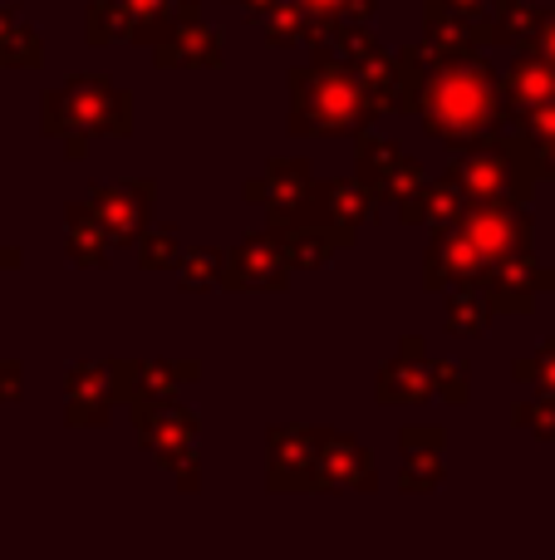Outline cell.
<instances>
[{
    "instance_id": "1",
    "label": "cell",
    "mask_w": 555,
    "mask_h": 560,
    "mask_svg": "<svg viewBox=\"0 0 555 560\" xmlns=\"http://www.w3.org/2000/svg\"><path fill=\"white\" fill-rule=\"evenodd\" d=\"M399 114H418L423 133L458 153L507 128L501 74L477 49H438L423 39L399 49Z\"/></svg>"
},
{
    "instance_id": "2",
    "label": "cell",
    "mask_w": 555,
    "mask_h": 560,
    "mask_svg": "<svg viewBox=\"0 0 555 560\" xmlns=\"http://www.w3.org/2000/svg\"><path fill=\"white\" fill-rule=\"evenodd\" d=\"M379 104L364 94V84L340 65L324 35L315 39L310 65L291 69V133L300 138H334V133H364L379 124Z\"/></svg>"
},
{
    "instance_id": "3",
    "label": "cell",
    "mask_w": 555,
    "mask_h": 560,
    "mask_svg": "<svg viewBox=\"0 0 555 560\" xmlns=\"http://www.w3.org/2000/svg\"><path fill=\"white\" fill-rule=\"evenodd\" d=\"M45 138H128L133 133V94L108 74H74L49 89L39 104Z\"/></svg>"
},
{
    "instance_id": "4",
    "label": "cell",
    "mask_w": 555,
    "mask_h": 560,
    "mask_svg": "<svg viewBox=\"0 0 555 560\" xmlns=\"http://www.w3.org/2000/svg\"><path fill=\"white\" fill-rule=\"evenodd\" d=\"M448 177L462 187L468 202H531L541 167H536V148L521 133L501 128V133L482 138V143L458 148V163L448 167Z\"/></svg>"
},
{
    "instance_id": "5",
    "label": "cell",
    "mask_w": 555,
    "mask_h": 560,
    "mask_svg": "<svg viewBox=\"0 0 555 560\" xmlns=\"http://www.w3.org/2000/svg\"><path fill=\"white\" fill-rule=\"evenodd\" d=\"M246 202L265 207L271 232H295L305 222H320V177L305 158H271L265 173L246 183Z\"/></svg>"
},
{
    "instance_id": "6",
    "label": "cell",
    "mask_w": 555,
    "mask_h": 560,
    "mask_svg": "<svg viewBox=\"0 0 555 560\" xmlns=\"http://www.w3.org/2000/svg\"><path fill=\"white\" fill-rule=\"evenodd\" d=\"M324 45L364 84V94L379 104V114H399V55L383 49L369 35V25H334V30H324Z\"/></svg>"
},
{
    "instance_id": "7",
    "label": "cell",
    "mask_w": 555,
    "mask_h": 560,
    "mask_svg": "<svg viewBox=\"0 0 555 560\" xmlns=\"http://www.w3.org/2000/svg\"><path fill=\"white\" fill-rule=\"evenodd\" d=\"M458 232L477 246V256L492 266L511 261V256L531 252V236H536V222H531L527 202H468L458 217Z\"/></svg>"
},
{
    "instance_id": "8",
    "label": "cell",
    "mask_w": 555,
    "mask_h": 560,
    "mask_svg": "<svg viewBox=\"0 0 555 560\" xmlns=\"http://www.w3.org/2000/svg\"><path fill=\"white\" fill-rule=\"evenodd\" d=\"M354 177L369 187L379 207H399L428 173H423L418 158H409L393 138H379L364 128V133H354Z\"/></svg>"
},
{
    "instance_id": "9",
    "label": "cell",
    "mask_w": 555,
    "mask_h": 560,
    "mask_svg": "<svg viewBox=\"0 0 555 560\" xmlns=\"http://www.w3.org/2000/svg\"><path fill=\"white\" fill-rule=\"evenodd\" d=\"M108 374H114V404H128V413H133V408L177 398V388L192 384L202 369H197V359H173V364H163V359H108Z\"/></svg>"
},
{
    "instance_id": "10",
    "label": "cell",
    "mask_w": 555,
    "mask_h": 560,
    "mask_svg": "<svg viewBox=\"0 0 555 560\" xmlns=\"http://www.w3.org/2000/svg\"><path fill=\"white\" fill-rule=\"evenodd\" d=\"M153 202H157V183L133 177V183H98L88 187V212L94 222L108 232L114 246H133L143 236V226L153 222Z\"/></svg>"
},
{
    "instance_id": "11",
    "label": "cell",
    "mask_w": 555,
    "mask_h": 560,
    "mask_svg": "<svg viewBox=\"0 0 555 560\" xmlns=\"http://www.w3.org/2000/svg\"><path fill=\"white\" fill-rule=\"evenodd\" d=\"M133 428H138V443L157 457L163 472H173V467L197 457V418H192V408H182L177 398L133 408Z\"/></svg>"
},
{
    "instance_id": "12",
    "label": "cell",
    "mask_w": 555,
    "mask_h": 560,
    "mask_svg": "<svg viewBox=\"0 0 555 560\" xmlns=\"http://www.w3.org/2000/svg\"><path fill=\"white\" fill-rule=\"evenodd\" d=\"M551 290H555V271L546 261H536V252H521L482 276V295H487L492 315H531L536 300L551 295Z\"/></svg>"
},
{
    "instance_id": "13",
    "label": "cell",
    "mask_w": 555,
    "mask_h": 560,
    "mask_svg": "<svg viewBox=\"0 0 555 560\" xmlns=\"http://www.w3.org/2000/svg\"><path fill=\"white\" fill-rule=\"evenodd\" d=\"M291 285V261L281 252V236L265 232L241 236V246L222 256V290H285Z\"/></svg>"
},
{
    "instance_id": "14",
    "label": "cell",
    "mask_w": 555,
    "mask_h": 560,
    "mask_svg": "<svg viewBox=\"0 0 555 560\" xmlns=\"http://www.w3.org/2000/svg\"><path fill=\"white\" fill-rule=\"evenodd\" d=\"M379 487V467L374 453L350 433H330L320 428V447H315V492H374Z\"/></svg>"
},
{
    "instance_id": "15",
    "label": "cell",
    "mask_w": 555,
    "mask_h": 560,
    "mask_svg": "<svg viewBox=\"0 0 555 560\" xmlns=\"http://www.w3.org/2000/svg\"><path fill=\"white\" fill-rule=\"evenodd\" d=\"M315 447L320 433L305 423H281L265 433V487L271 492H315Z\"/></svg>"
},
{
    "instance_id": "16",
    "label": "cell",
    "mask_w": 555,
    "mask_h": 560,
    "mask_svg": "<svg viewBox=\"0 0 555 560\" xmlns=\"http://www.w3.org/2000/svg\"><path fill=\"white\" fill-rule=\"evenodd\" d=\"M487 261L477 256V246L458 232V222L428 226V252H423V290H452V285H482Z\"/></svg>"
},
{
    "instance_id": "17",
    "label": "cell",
    "mask_w": 555,
    "mask_h": 560,
    "mask_svg": "<svg viewBox=\"0 0 555 560\" xmlns=\"http://www.w3.org/2000/svg\"><path fill=\"white\" fill-rule=\"evenodd\" d=\"M383 408H413V404H428L433 398V359L428 345L418 335H409L399 345V354L379 369V384H374Z\"/></svg>"
},
{
    "instance_id": "18",
    "label": "cell",
    "mask_w": 555,
    "mask_h": 560,
    "mask_svg": "<svg viewBox=\"0 0 555 560\" xmlns=\"http://www.w3.org/2000/svg\"><path fill=\"white\" fill-rule=\"evenodd\" d=\"M222 59H226L222 55V35H216L197 10H187L182 20H173V30L153 45V65L157 69H216Z\"/></svg>"
},
{
    "instance_id": "19",
    "label": "cell",
    "mask_w": 555,
    "mask_h": 560,
    "mask_svg": "<svg viewBox=\"0 0 555 560\" xmlns=\"http://www.w3.org/2000/svg\"><path fill=\"white\" fill-rule=\"evenodd\" d=\"M114 418V374L104 364L79 359L64 374V423L69 428H104Z\"/></svg>"
},
{
    "instance_id": "20",
    "label": "cell",
    "mask_w": 555,
    "mask_h": 560,
    "mask_svg": "<svg viewBox=\"0 0 555 560\" xmlns=\"http://www.w3.org/2000/svg\"><path fill=\"white\" fill-rule=\"evenodd\" d=\"M399 447H403V492H413V497L438 492L448 433H442V428H428V423H409L399 433Z\"/></svg>"
},
{
    "instance_id": "21",
    "label": "cell",
    "mask_w": 555,
    "mask_h": 560,
    "mask_svg": "<svg viewBox=\"0 0 555 560\" xmlns=\"http://www.w3.org/2000/svg\"><path fill=\"white\" fill-rule=\"evenodd\" d=\"M501 98H507V118L527 114V108H541V104H555V65L531 45L517 49L507 79H501Z\"/></svg>"
},
{
    "instance_id": "22",
    "label": "cell",
    "mask_w": 555,
    "mask_h": 560,
    "mask_svg": "<svg viewBox=\"0 0 555 560\" xmlns=\"http://www.w3.org/2000/svg\"><path fill=\"white\" fill-rule=\"evenodd\" d=\"M374 217H379V202H374V192L359 177H330V183H320V222H330L334 232L354 236Z\"/></svg>"
},
{
    "instance_id": "23",
    "label": "cell",
    "mask_w": 555,
    "mask_h": 560,
    "mask_svg": "<svg viewBox=\"0 0 555 560\" xmlns=\"http://www.w3.org/2000/svg\"><path fill=\"white\" fill-rule=\"evenodd\" d=\"M462 207H468V197H462V187L452 183V177H438V183L423 177L399 202V222L403 226H448L462 217Z\"/></svg>"
},
{
    "instance_id": "24",
    "label": "cell",
    "mask_w": 555,
    "mask_h": 560,
    "mask_svg": "<svg viewBox=\"0 0 555 560\" xmlns=\"http://www.w3.org/2000/svg\"><path fill=\"white\" fill-rule=\"evenodd\" d=\"M281 236V252L291 261V271H315V266H330L340 252H350L354 236L334 232L330 222H305L295 232H275Z\"/></svg>"
},
{
    "instance_id": "25",
    "label": "cell",
    "mask_w": 555,
    "mask_h": 560,
    "mask_svg": "<svg viewBox=\"0 0 555 560\" xmlns=\"http://www.w3.org/2000/svg\"><path fill=\"white\" fill-rule=\"evenodd\" d=\"M64 246H69V261L84 266V271H104L108 256H114V242H108V232L94 222V212L84 202L64 207Z\"/></svg>"
},
{
    "instance_id": "26",
    "label": "cell",
    "mask_w": 555,
    "mask_h": 560,
    "mask_svg": "<svg viewBox=\"0 0 555 560\" xmlns=\"http://www.w3.org/2000/svg\"><path fill=\"white\" fill-rule=\"evenodd\" d=\"M423 39L438 49H487V25L438 5V0H423Z\"/></svg>"
},
{
    "instance_id": "27",
    "label": "cell",
    "mask_w": 555,
    "mask_h": 560,
    "mask_svg": "<svg viewBox=\"0 0 555 560\" xmlns=\"http://www.w3.org/2000/svg\"><path fill=\"white\" fill-rule=\"evenodd\" d=\"M541 5L536 0H492L487 10V45L501 49H527L536 39Z\"/></svg>"
},
{
    "instance_id": "28",
    "label": "cell",
    "mask_w": 555,
    "mask_h": 560,
    "mask_svg": "<svg viewBox=\"0 0 555 560\" xmlns=\"http://www.w3.org/2000/svg\"><path fill=\"white\" fill-rule=\"evenodd\" d=\"M442 325L458 339H482L492 329V305L482 285H452L442 290Z\"/></svg>"
},
{
    "instance_id": "29",
    "label": "cell",
    "mask_w": 555,
    "mask_h": 560,
    "mask_svg": "<svg viewBox=\"0 0 555 560\" xmlns=\"http://www.w3.org/2000/svg\"><path fill=\"white\" fill-rule=\"evenodd\" d=\"M256 30H261L265 39H271L275 49H295V45H315V39L324 35L320 25H315L310 15H305L300 0H275L271 10H265L261 20H256Z\"/></svg>"
},
{
    "instance_id": "30",
    "label": "cell",
    "mask_w": 555,
    "mask_h": 560,
    "mask_svg": "<svg viewBox=\"0 0 555 560\" xmlns=\"http://www.w3.org/2000/svg\"><path fill=\"white\" fill-rule=\"evenodd\" d=\"M123 5H128V39L153 49L173 30V20L197 10V0H123Z\"/></svg>"
},
{
    "instance_id": "31",
    "label": "cell",
    "mask_w": 555,
    "mask_h": 560,
    "mask_svg": "<svg viewBox=\"0 0 555 560\" xmlns=\"http://www.w3.org/2000/svg\"><path fill=\"white\" fill-rule=\"evenodd\" d=\"M45 65V39L20 20L15 5H0V69H35Z\"/></svg>"
},
{
    "instance_id": "32",
    "label": "cell",
    "mask_w": 555,
    "mask_h": 560,
    "mask_svg": "<svg viewBox=\"0 0 555 560\" xmlns=\"http://www.w3.org/2000/svg\"><path fill=\"white\" fill-rule=\"evenodd\" d=\"M133 252H138V266L143 271H177V261H182V232L177 226H153L147 222L143 226V236L133 242Z\"/></svg>"
},
{
    "instance_id": "33",
    "label": "cell",
    "mask_w": 555,
    "mask_h": 560,
    "mask_svg": "<svg viewBox=\"0 0 555 560\" xmlns=\"http://www.w3.org/2000/svg\"><path fill=\"white\" fill-rule=\"evenodd\" d=\"M177 280H182L187 295L222 290V252H206V246H197V252H182V261H177Z\"/></svg>"
},
{
    "instance_id": "34",
    "label": "cell",
    "mask_w": 555,
    "mask_h": 560,
    "mask_svg": "<svg viewBox=\"0 0 555 560\" xmlns=\"http://www.w3.org/2000/svg\"><path fill=\"white\" fill-rule=\"evenodd\" d=\"M84 35H88V45H118V39H128V5L123 0H94L84 15Z\"/></svg>"
},
{
    "instance_id": "35",
    "label": "cell",
    "mask_w": 555,
    "mask_h": 560,
    "mask_svg": "<svg viewBox=\"0 0 555 560\" xmlns=\"http://www.w3.org/2000/svg\"><path fill=\"white\" fill-rule=\"evenodd\" d=\"M300 5H305V15H310L320 30L369 25V15H374V0H300Z\"/></svg>"
},
{
    "instance_id": "36",
    "label": "cell",
    "mask_w": 555,
    "mask_h": 560,
    "mask_svg": "<svg viewBox=\"0 0 555 560\" xmlns=\"http://www.w3.org/2000/svg\"><path fill=\"white\" fill-rule=\"evenodd\" d=\"M433 398L452 408H462L472 398V378L462 359H433Z\"/></svg>"
},
{
    "instance_id": "37",
    "label": "cell",
    "mask_w": 555,
    "mask_h": 560,
    "mask_svg": "<svg viewBox=\"0 0 555 560\" xmlns=\"http://www.w3.org/2000/svg\"><path fill=\"white\" fill-rule=\"evenodd\" d=\"M511 378H517V384H531V388H546V394H555V335L536 349V354L517 359V364H511Z\"/></svg>"
},
{
    "instance_id": "38",
    "label": "cell",
    "mask_w": 555,
    "mask_h": 560,
    "mask_svg": "<svg viewBox=\"0 0 555 560\" xmlns=\"http://www.w3.org/2000/svg\"><path fill=\"white\" fill-rule=\"evenodd\" d=\"M511 423L551 443V438H555V394L536 388V398H531V404H517V408H511Z\"/></svg>"
},
{
    "instance_id": "39",
    "label": "cell",
    "mask_w": 555,
    "mask_h": 560,
    "mask_svg": "<svg viewBox=\"0 0 555 560\" xmlns=\"http://www.w3.org/2000/svg\"><path fill=\"white\" fill-rule=\"evenodd\" d=\"M511 133H521L531 148H546L555 143V104H541V108H527V114H511L507 118Z\"/></svg>"
},
{
    "instance_id": "40",
    "label": "cell",
    "mask_w": 555,
    "mask_h": 560,
    "mask_svg": "<svg viewBox=\"0 0 555 560\" xmlns=\"http://www.w3.org/2000/svg\"><path fill=\"white\" fill-rule=\"evenodd\" d=\"M0 394H5V404H15V398L25 394V369H20V359H0Z\"/></svg>"
},
{
    "instance_id": "41",
    "label": "cell",
    "mask_w": 555,
    "mask_h": 560,
    "mask_svg": "<svg viewBox=\"0 0 555 560\" xmlns=\"http://www.w3.org/2000/svg\"><path fill=\"white\" fill-rule=\"evenodd\" d=\"M531 49H541V55L555 65V10H541V25H536V39H531Z\"/></svg>"
},
{
    "instance_id": "42",
    "label": "cell",
    "mask_w": 555,
    "mask_h": 560,
    "mask_svg": "<svg viewBox=\"0 0 555 560\" xmlns=\"http://www.w3.org/2000/svg\"><path fill=\"white\" fill-rule=\"evenodd\" d=\"M438 5H448V10H458V15H472V20H482V25H487L492 0H438Z\"/></svg>"
},
{
    "instance_id": "43",
    "label": "cell",
    "mask_w": 555,
    "mask_h": 560,
    "mask_svg": "<svg viewBox=\"0 0 555 560\" xmlns=\"http://www.w3.org/2000/svg\"><path fill=\"white\" fill-rule=\"evenodd\" d=\"M177 472V487H182V492H197V487H202V472H197V457L192 463H182V467H173Z\"/></svg>"
},
{
    "instance_id": "44",
    "label": "cell",
    "mask_w": 555,
    "mask_h": 560,
    "mask_svg": "<svg viewBox=\"0 0 555 560\" xmlns=\"http://www.w3.org/2000/svg\"><path fill=\"white\" fill-rule=\"evenodd\" d=\"M536 167H541V183H555V143H546V148H536Z\"/></svg>"
},
{
    "instance_id": "45",
    "label": "cell",
    "mask_w": 555,
    "mask_h": 560,
    "mask_svg": "<svg viewBox=\"0 0 555 560\" xmlns=\"http://www.w3.org/2000/svg\"><path fill=\"white\" fill-rule=\"evenodd\" d=\"M232 5H241V15H246V20H251V25H256V20H261L265 10L275 5V0H232Z\"/></svg>"
},
{
    "instance_id": "46",
    "label": "cell",
    "mask_w": 555,
    "mask_h": 560,
    "mask_svg": "<svg viewBox=\"0 0 555 560\" xmlns=\"http://www.w3.org/2000/svg\"><path fill=\"white\" fill-rule=\"evenodd\" d=\"M20 266H25V256H20L15 246H5V242H0V271H20Z\"/></svg>"
},
{
    "instance_id": "47",
    "label": "cell",
    "mask_w": 555,
    "mask_h": 560,
    "mask_svg": "<svg viewBox=\"0 0 555 560\" xmlns=\"http://www.w3.org/2000/svg\"><path fill=\"white\" fill-rule=\"evenodd\" d=\"M0 404H5V394H0Z\"/></svg>"
}]
</instances>
